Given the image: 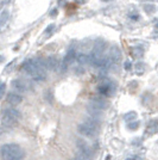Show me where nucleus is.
Wrapping results in <instances>:
<instances>
[{
	"label": "nucleus",
	"mask_w": 158,
	"mask_h": 160,
	"mask_svg": "<svg viewBox=\"0 0 158 160\" xmlns=\"http://www.w3.org/2000/svg\"><path fill=\"white\" fill-rule=\"evenodd\" d=\"M1 157L2 160H21L24 152L17 143H5L1 147Z\"/></svg>",
	"instance_id": "1"
},
{
	"label": "nucleus",
	"mask_w": 158,
	"mask_h": 160,
	"mask_svg": "<svg viewBox=\"0 0 158 160\" xmlns=\"http://www.w3.org/2000/svg\"><path fill=\"white\" fill-rule=\"evenodd\" d=\"M98 127H99V120H95V118H88L87 121L80 123L77 130L81 135L87 136V138H93L96 132H98Z\"/></svg>",
	"instance_id": "2"
},
{
	"label": "nucleus",
	"mask_w": 158,
	"mask_h": 160,
	"mask_svg": "<svg viewBox=\"0 0 158 160\" xmlns=\"http://www.w3.org/2000/svg\"><path fill=\"white\" fill-rule=\"evenodd\" d=\"M76 146L79 148V153H81L82 155H85L86 158H88L89 160H92L93 158V149L87 145V142L82 140L76 141Z\"/></svg>",
	"instance_id": "3"
},
{
	"label": "nucleus",
	"mask_w": 158,
	"mask_h": 160,
	"mask_svg": "<svg viewBox=\"0 0 158 160\" xmlns=\"http://www.w3.org/2000/svg\"><path fill=\"white\" fill-rule=\"evenodd\" d=\"M89 105L92 108H94V109H98L100 111H102V110L107 109L108 103H107V100H105V98H102V97H94V98L91 99Z\"/></svg>",
	"instance_id": "4"
},
{
	"label": "nucleus",
	"mask_w": 158,
	"mask_h": 160,
	"mask_svg": "<svg viewBox=\"0 0 158 160\" xmlns=\"http://www.w3.org/2000/svg\"><path fill=\"white\" fill-rule=\"evenodd\" d=\"M31 78L36 81H44L46 79V73L44 71V68H40V67H36L31 72Z\"/></svg>",
	"instance_id": "5"
},
{
	"label": "nucleus",
	"mask_w": 158,
	"mask_h": 160,
	"mask_svg": "<svg viewBox=\"0 0 158 160\" xmlns=\"http://www.w3.org/2000/svg\"><path fill=\"white\" fill-rule=\"evenodd\" d=\"M108 58L111 59V61L113 62V65H118L119 62H120V60H121V53H120L119 48L115 47V46L111 47V49H109V55H108Z\"/></svg>",
	"instance_id": "6"
},
{
	"label": "nucleus",
	"mask_w": 158,
	"mask_h": 160,
	"mask_svg": "<svg viewBox=\"0 0 158 160\" xmlns=\"http://www.w3.org/2000/svg\"><path fill=\"white\" fill-rule=\"evenodd\" d=\"M61 66V61L56 56H49L46 59V68L49 71H58Z\"/></svg>",
	"instance_id": "7"
},
{
	"label": "nucleus",
	"mask_w": 158,
	"mask_h": 160,
	"mask_svg": "<svg viewBox=\"0 0 158 160\" xmlns=\"http://www.w3.org/2000/svg\"><path fill=\"white\" fill-rule=\"evenodd\" d=\"M2 116H6L8 118H11V120H13L17 122V120L20 117V113H19V111H18L17 109H14V108H6V109L4 110V112H2Z\"/></svg>",
	"instance_id": "8"
},
{
	"label": "nucleus",
	"mask_w": 158,
	"mask_h": 160,
	"mask_svg": "<svg viewBox=\"0 0 158 160\" xmlns=\"http://www.w3.org/2000/svg\"><path fill=\"white\" fill-rule=\"evenodd\" d=\"M99 93L101 94V96H109V94L112 93V84L109 82V81H104L101 85L99 86Z\"/></svg>",
	"instance_id": "9"
},
{
	"label": "nucleus",
	"mask_w": 158,
	"mask_h": 160,
	"mask_svg": "<svg viewBox=\"0 0 158 160\" xmlns=\"http://www.w3.org/2000/svg\"><path fill=\"white\" fill-rule=\"evenodd\" d=\"M7 102L11 105H18L23 102V97L20 96V93H14V92H10L6 97Z\"/></svg>",
	"instance_id": "10"
},
{
	"label": "nucleus",
	"mask_w": 158,
	"mask_h": 160,
	"mask_svg": "<svg viewBox=\"0 0 158 160\" xmlns=\"http://www.w3.org/2000/svg\"><path fill=\"white\" fill-rule=\"evenodd\" d=\"M12 87L17 91V93H23V92H25L27 90L26 84L20 79H14L12 81Z\"/></svg>",
	"instance_id": "11"
},
{
	"label": "nucleus",
	"mask_w": 158,
	"mask_h": 160,
	"mask_svg": "<svg viewBox=\"0 0 158 160\" xmlns=\"http://www.w3.org/2000/svg\"><path fill=\"white\" fill-rule=\"evenodd\" d=\"M104 50H105V42L101 40V38L95 41V42H94V48H93L92 53L102 55V54H104Z\"/></svg>",
	"instance_id": "12"
},
{
	"label": "nucleus",
	"mask_w": 158,
	"mask_h": 160,
	"mask_svg": "<svg viewBox=\"0 0 158 160\" xmlns=\"http://www.w3.org/2000/svg\"><path fill=\"white\" fill-rule=\"evenodd\" d=\"M75 59H77L75 50H74V49H69V50L67 52V54H66V56H64V59H63V61L66 62L67 65H70V63H72V62L75 61Z\"/></svg>",
	"instance_id": "13"
},
{
	"label": "nucleus",
	"mask_w": 158,
	"mask_h": 160,
	"mask_svg": "<svg viewBox=\"0 0 158 160\" xmlns=\"http://www.w3.org/2000/svg\"><path fill=\"white\" fill-rule=\"evenodd\" d=\"M77 62H79L80 65H87V63H89L91 62V55H88L86 53H81L77 55Z\"/></svg>",
	"instance_id": "14"
},
{
	"label": "nucleus",
	"mask_w": 158,
	"mask_h": 160,
	"mask_svg": "<svg viewBox=\"0 0 158 160\" xmlns=\"http://www.w3.org/2000/svg\"><path fill=\"white\" fill-rule=\"evenodd\" d=\"M131 53L134 58L139 59V58H142V56L144 55V49H143V48H140V47H133L132 48Z\"/></svg>",
	"instance_id": "15"
},
{
	"label": "nucleus",
	"mask_w": 158,
	"mask_h": 160,
	"mask_svg": "<svg viewBox=\"0 0 158 160\" xmlns=\"http://www.w3.org/2000/svg\"><path fill=\"white\" fill-rule=\"evenodd\" d=\"M124 120L126 122H133V121L137 120V112H134V111H130V112H127L124 115Z\"/></svg>",
	"instance_id": "16"
},
{
	"label": "nucleus",
	"mask_w": 158,
	"mask_h": 160,
	"mask_svg": "<svg viewBox=\"0 0 158 160\" xmlns=\"http://www.w3.org/2000/svg\"><path fill=\"white\" fill-rule=\"evenodd\" d=\"M8 17H10L8 11H7V10H2V12L0 13V25H1V27H4V25H5V23L7 22Z\"/></svg>",
	"instance_id": "17"
},
{
	"label": "nucleus",
	"mask_w": 158,
	"mask_h": 160,
	"mask_svg": "<svg viewBox=\"0 0 158 160\" xmlns=\"http://www.w3.org/2000/svg\"><path fill=\"white\" fill-rule=\"evenodd\" d=\"M127 128L130 129V130H137L139 128V122L138 121H133V122H130L128 124H127Z\"/></svg>",
	"instance_id": "18"
},
{
	"label": "nucleus",
	"mask_w": 158,
	"mask_h": 160,
	"mask_svg": "<svg viewBox=\"0 0 158 160\" xmlns=\"http://www.w3.org/2000/svg\"><path fill=\"white\" fill-rule=\"evenodd\" d=\"M136 72H137V73H143V72H144V63L138 62V63L136 65Z\"/></svg>",
	"instance_id": "19"
},
{
	"label": "nucleus",
	"mask_w": 158,
	"mask_h": 160,
	"mask_svg": "<svg viewBox=\"0 0 158 160\" xmlns=\"http://www.w3.org/2000/svg\"><path fill=\"white\" fill-rule=\"evenodd\" d=\"M144 8L146 10L147 13H152L155 11V6L153 5H144Z\"/></svg>",
	"instance_id": "20"
},
{
	"label": "nucleus",
	"mask_w": 158,
	"mask_h": 160,
	"mask_svg": "<svg viewBox=\"0 0 158 160\" xmlns=\"http://www.w3.org/2000/svg\"><path fill=\"white\" fill-rule=\"evenodd\" d=\"M83 72H85V69H83L81 66H79V67H76V68H75V73H76V74H82Z\"/></svg>",
	"instance_id": "21"
},
{
	"label": "nucleus",
	"mask_w": 158,
	"mask_h": 160,
	"mask_svg": "<svg viewBox=\"0 0 158 160\" xmlns=\"http://www.w3.org/2000/svg\"><path fill=\"white\" fill-rule=\"evenodd\" d=\"M5 90H6V85L2 82V84H1V96L5 94Z\"/></svg>",
	"instance_id": "22"
},
{
	"label": "nucleus",
	"mask_w": 158,
	"mask_h": 160,
	"mask_svg": "<svg viewBox=\"0 0 158 160\" xmlns=\"http://www.w3.org/2000/svg\"><path fill=\"white\" fill-rule=\"evenodd\" d=\"M125 68L126 69H130V68H131V63H130V62H128V61H126L125 62Z\"/></svg>",
	"instance_id": "23"
},
{
	"label": "nucleus",
	"mask_w": 158,
	"mask_h": 160,
	"mask_svg": "<svg viewBox=\"0 0 158 160\" xmlns=\"http://www.w3.org/2000/svg\"><path fill=\"white\" fill-rule=\"evenodd\" d=\"M75 1H76L77 4H83V2H85V0H75Z\"/></svg>",
	"instance_id": "24"
},
{
	"label": "nucleus",
	"mask_w": 158,
	"mask_h": 160,
	"mask_svg": "<svg viewBox=\"0 0 158 160\" xmlns=\"http://www.w3.org/2000/svg\"><path fill=\"white\" fill-rule=\"evenodd\" d=\"M127 160H136V158H130V159H127Z\"/></svg>",
	"instance_id": "25"
},
{
	"label": "nucleus",
	"mask_w": 158,
	"mask_h": 160,
	"mask_svg": "<svg viewBox=\"0 0 158 160\" xmlns=\"http://www.w3.org/2000/svg\"><path fill=\"white\" fill-rule=\"evenodd\" d=\"M156 28H157V29H158V22H157V23H156Z\"/></svg>",
	"instance_id": "26"
},
{
	"label": "nucleus",
	"mask_w": 158,
	"mask_h": 160,
	"mask_svg": "<svg viewBox=\"0 0 158 160\" xmlns=\"http://www.w3.org/2000/svg\"><path fill=\"white\" fill-rule=\"evenodd\" d=\"M102 1H112V0H102Z\"/></svg>",
	"instance_id": "27"
}]
</instances>
